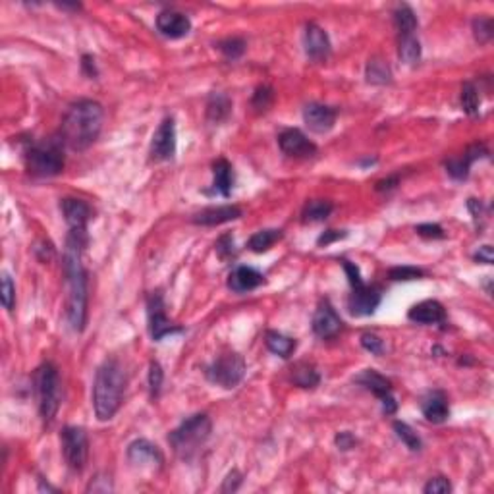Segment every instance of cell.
I'll return each instance as SVG.
<instances>
[{"label":"cell","mask_w":494,"mask_h":494,"mask_svg":"<svg viewBox=\"0 0 494 494\" xmlns=\"http://www.w3.org/2000/svg\"><path fill=\"white\" fill-rule=\"evenodd\" d=\"M415 232H417L419 236L433 238V240L444 238V230H442L438 224H419L417 228H415Z\"/></svg>","instance_id":"f6af8a7d"},{"label":"cell","mask_w":494,"mask_h":494,"mask_svg":"<svg viewBox=\"0 0 494 494\" xmlns=\"http://www.w3.org/2000/svg\"><path fill=\"white\" fill-rule=\"evenodd\" d=\"M473 259L477 261V263H485V265H493L494 261V253H493V247L490 245H483V247H479V251L473 255Z\"/></svg>","instance_id":"f907efd6"},{"label":"cell","mask_w":494,"mask_h":494,"mask_svg":"<svg viewBox=\"0 0 494 494\" xmlns=\"http://www.w3.org/2000/svg\"><path fill=\"white\" fill-rule=\"evenodd\" d=\"M245 375V361L236 351H226L207 367V379L221 388H236Z\"/></svg>","instance_id":"52a82bcc"},{"label":"cell","mask_w":494,"mask_h":494,"mask_svg":"<svg viewBox=\"0 0 494 494\" xmlns=\"http://www.w3.org/2000/svg\"><path fill=\"white\" fill-rule=\"evenodd\" d=\"M304 122L315 134H327L334 128L336 110L320 103H311L304 108Z\"/></svg>","instance_id":"d6986e66"},{"label":"cell","mask_w":494,"mask_h":494,"mask_svg":"<svg viewBox=\"0 0 494 494\" xmlns=\"http://www.w3.org/2000/svg\"><path fill=\"white\" fill-rule=\"evenodd\" d=\"M367 82L372 85H386L392 82V70L382 58H371L367 64Z\"/></svg>","instance_id":"4dcf8cb0"},{"label":"cell","mask_w":494,"mask_h":494,"mask_svg":"<svg viewBox=\"0 0 494 494\" xmlns=\"http://www.w3.org/2000/svg\"><path fill=\"white\" fill-rule=\"evenodd\" d=\"M408 317L417 325H438V323L446 320V311L436 299H425L421 304L413 305L410 313H408Z\"/></svg>","instance_id":"603a6c76"},{"label":"cell","mask_w":494,"mask_h":494,"mask_svg":"<svg viewBox=\"0 0 494 494\" xmlns=\"http://www.w3.org/2000/svg\"><path fill=\"white\" fill-rule=\"evenodd\" d=\"M282 236H284V232H282V230H276V228L261 230V232H257V234H253V236L249 238L247 247H249L253 253H265V251L271 249L276 242H280Z\"/></svg>","instance_id":"f546056e"},{"label":"cell","mask_w":494,"mask_h":494,"mask_svg":"<svg viewBox=\"0 0 494 494\" xmlns=\"http://www.w3.org/2000/svg\"><path fill=\"white\" fill-rule=\"evenodd\" d=\"M382 294L377 286H365L361 284L358 288H351L350 299H348V309L353 317H367L377 311L380 305Z\"/></svg>","instance_id":"4fadbf2b"},{"label":"cell","mask_w":494,"mask_h":494,"mask_svg":"<svg viewBox=\"0 0 494 494\" xmlns=\"http://www.w3.org/2000/svg\"><path fill=\"white\" fill-rule=\"evenodd\" d=\"M157 30L168 39H182L191 31L190 18L176 10H162L157 15Z\"/></svg>","instance_id":"ac0fdd59"},{"label":"cell","mask_w":494,"mask_h":494,"mask_svg":"<svg viewBox=\"0 0 494 494\" xmlns=\"http://www.w3.org/2000/svg\"><path fill=\"white\" fill-rule=\"evenodd\" d=\"M487 155L488 151L485 145L475 143L465 151V155L462 157V159L446 160V162H444V167H446V172H448L454 180H465V178L469 176V168H472L473 162H475L477 159H481V157H487Z\"/></svg>","instance_id":"ffe728a7"},{"label":"cell","mask_w":494,"mask_h":494,"mask_svg":"<svg viewBox=\"0 0 494 494\" xmlns=\"http://www.w3.org/2000/svg\"><path fill=\"white\" fill-rule=\"evenodd\" d=\"M394 431L396 434H398V438L408 446V448L411 450V452H419L421 450V446H423V442H421V438H419V434L411 429L408 423H402V421H394Z\"/></svg>","instance_id":"e575fe53"},{"label":"cell","mask_w":494,"mask_h":494,"mask_svg":"<svg viewBox=\"0 0 494 494\" xmlns=\"http://www.w3.org/2000/svg\"><path fill=\"white\" fill-rule=\"evenodd\" d=\"M398 182H400V178L398 176H390V178H386V180H380V182H377V191H390L394 190L396 186H398Z\"/></svg>","instance_id":"f5cc1de1"},{"label":"cell","mask_w":494,"mask_h":494,"mask_svg":"<svg viewBox=\"0 0 494 494\" xmlns=\"http://www.w3.org/2000/svg\"><path fill=\"white\" fill-rule=\"evenodd\" d=\"M342 266L346 274H348V280H350L351 288H358L363 284V278H361V271H359L358 265H353L350 261H342Z\"/></svg>","instance_id":"ee69618b"},{"label":"cell","mask_w":494,"mask_h":494,"mask_svg":"<svg viewBox=\"0 0 494 494\" xmlns=\"http://www.w3.org/2000/svg\"><path fill=\"white\" fill-rule=\"evenodd\" d=\"M278 145L284 155L296 157V159H307L317 152V145L313 143L311 139H307L304 131L296 128L284 129L278 136Z\"/></svg>","instance_id":"9a60e30c"},{"label":"cell","mask_w":494,"mask_h":494,"mask_svg":"<svg viewBox=\"0 0 494 494\" xmlns=\"http://www.w3.org/2000/svg\"><path fill=\"white\" fill-rule=\"evenodd\" d=\"M361 346H363L367 351H371L372 356H382V351H384V342H382V338H379L377 334H372V332H365V334L361 336Z\"/></svg>","instance_id":"b9f144b4"},{"label":"cell","mask_w":494,"mask_h":494,"mask_svg":"<svg viewBox=\"0 0 494 494\" xmlns=\"http://www.w3.org/2000/svg\"><path fill=\"white\" fill-rule=\"evenodd\" d=\"M421 411H423L427 421H431L434 425H441L450 415L448 398L441 390H434L431 394H427V398L421 403Z\"/></svg>","instance_id":"cb8c5ba5"},{"label":"cell","mask_w":494,"mask_h":494,"mask_svg":"<svg viewBox=\"0 0 494 494\" xmlns=\"http://www.w3.org/2000/svg\"><path fill=\"white\" fill-rule=\"evenodd\" d=\"M388 276L392 278V280H419V278H423L425 276V271H421V268H417V266H394V268H390V273H388Z\"/></svg>","instance_id":"74e56055"},{"label":"cell","mask_w":494,"mask_h":494,"mask_svg":"<svg viewBox=\"0 0 494 494\" xmlns=\"http://www.w3.org/2000/svg\"><path fill=\"white\" fill-rule=\"evenodd\" d=\"M353 382L359 384V386L367 388V390H371L372 394L380 400L382 411H384L386 415H392V413H394L398 403H396V400L392 398V382H390L386 377H382V375L375 371V369H365V371L359 372L358 377L353 379Z\"/></svg>","instance_id":"9c48e42d"},{"label":"cell","mask_w":494,"mask_h":494,"mask_svg":"<svg viewBox=\"0 0 494 494\" xmlns=\"http://www.w3.org/2000/svg\"><path fill=\"white\" fill-rule=\"evenodd\" d=\"M473 35H475V39L479 41L481 45L490 43V39H493L494 35L493 18H487V15H477V18L473 20Z\"/></svg>","instance_id":"d590c367"},{"label":"cell","mask_w":494,"mask_h":494,"mask_svg":"<svg viewBox=\"0 0 494 494\" xmlns=\"http://www.w3.org/2000/svg\"><path fill=\"white\" fill-rule=\"evenodd\" d=\"M126 390V375L116 359H107L97 369L93 382V408L99 421H108L120 410Z\"/></svg>","instance_id":"3957f363"},{"label":"cell","mask_w":494,"mask_h":494,"mask_svg":"<svg viewBox=\"0 0 494 494\" xmlns=\"http://www.w3.org/2000/svg\"><path fill=\"white\" fill-rule=\"evenodd\" d=\"M356 436L351 433H348V431H344V433H338L336 434V446L340 450H350L356 446Z\"/></svg>","instance_id":"681fc988"},{"label":"cell","mask_w":494,"mask_h":494,"mask_svg":"<svg viewBox=\"0 0 494 494\" xmlns=\"http://www.w3.org/2000/svg\"><path fill=\"white\" fill-rule=\"evenodd\" d=\"M452 490V485L446 477H434L425 485L423 493L425 494H446Z\"/></svg>","instance_id":"7bdbcfd3"},{"label":"cell","mask_w":494,"mask_h":494,"mask_svg":"<svg viewBox=\"0 0 494 494\" xmlns=\"http://www.w3.org/2000/svg\"><path fill=\"white\" fill-rule=\"evenodd\" d=\"M0 297H2V305H4V309L12 311L15 304V286L8 274L2 276V294H0Z\"/></svg>","instance_id":"ab89813d"},{"label":"cell","mask_w":494,"mask_h":494,"mask_svg":"<svg viewBox=\"0 0 494 494\" xmlns=\"http://www.w3.org/2000/svg\"><path fill=\"white\" fill-rule=\"evenodd\" d=\"M242 473L240 472H234L228 473V477L224 479V485H222V493H234V490H238V487L242 485Z\"/></svg>","instance_id":"7dc6e473"},{"label":"cell","mask_w":494,"mask_h":494,"mask_svg":"<svg viewBox=\"0 0 494 494\" xmlns=\"http://www.w3.org/2000/svg\"><path fill=\"white\" fill-rule=\"evenodd\" d=\"M147 315H149V330H151L152 340H162L164 336L174 334V332H180L182 328H178L176 325H172L167 317V311H164V299L160 296L159 292H155L149 296V301H147Z\"/></svg>","instance_id":"8fae6325"},{"label":"cell","mask_w":494,"mask_h":494,"mask_svg":"<svg viewBox=\"0 0 494 494\" xmlns=\"http://www.w3.org/2000/svg\"><path fill=\"white\" fill-rule=\"evenodd\" d=\"M292 380L294 384L301 388H315L320 382L319 372L315 371V367L309 363H297L292 371Z\"/></svg>","instance_id":"1f68e13d"},{"label":"cell","mask_w":494,"mask_h":494,"mask_svg":"<svg viewBox=\"0 0 494 494\" xmlns=\"http://www.w3.org/2000/svg\"><path fill=\"white\" fill-rule=\"evenodd\" d=\"M176 152V124L174 118H164L155 131L149 147V155L155 162L170 160Z\"/></svg>","instance_id":"30bf717a"},{"label":"cell","mask_w":494,"mask_h":494,"mask_svg":"<svg viewBox=\"0 0 494 494\" xmlns=\"http://www.w3.org/2000/svg\"><path fill=\"white\" fill-rule=\"evenodd\" d=\"M128 460L129 464L134 467H139V469H155V467H160L164 464V457H162L159 446L145 441V438H139V441H134L129 444Z\"/></svg>","instance_id":"7c38bea8"},{"label":"cell","mask_w":494,"mask_h":494,"mask_svg":"<svg viewBox=\"0 0 494 494\" xmlns=\"http://www.w3.org/2000/svg\"><path fill=\"white\" fill-rule=\"evenodd\" d=\"M460 103H462V108L467 116H477L479 115V107H481V97H479V89L475 87V84L467 82L462 87V95H460Z\"/></svg>","instance_id":"836d02e7"},{"label":"cell","mask_w":494,"mask_h":494,"mask_svg":"<svg viewBox=\"0 0 494 494\" xmlns=\"http://www.w3.org/2000/svg\"><path fill=\"white\" fill-rule=\"evenodd\" d=\"M216 46H219V51H221L228 60H238V58L245 53V41L240 37L224 39V41H221Z\"/></svg>","instance_id":"8d00e7d4"},{"label":"cell","mask_w":494,"mask_h":494,"mask_svg":"<svg viewBox=\"0 0 494 494\" xmlns=\"http://www.w3.org/2000/svg\"><path fill=\"white\" fill-rule=\"evenodd\" d=\"M216 251H219V255H221L222 259H228V257H234L236 255V249H234V240L230 236H224L216 244Z\"/></svg>","instance_id":"bcb514c9"},{"label":"cell","mask_w":494,"mask_h":494,"mask_svg":"<svg viewBox=\"0 0 494 494\" xmlns=\"http://www.w3.org/2000/svg\"><path fill=\"white\" fill-rule=\"evenodd\" d=\"M304 45L307 58L313 62L327 60L328 54H330V39H328L327 31L319 27L317 23L305 25Z\"/></svg>","instance_id":"e0dca14e"},{"label":"cell","mask_w":494,"mask_h":494,"mask_svg":"<svg viewBox=\"0 0 494 494\" xmlns=\"http://www.w3.org/2000/svg\"><path fill=\"white\" fill-rule=\"evenodd\" d=\"M334 205L328 199H311L307 201L301 211V221L304 222H320L327 221L332 213Z\"/></svg>","instance_id":"83f0119b"},{"label":"cell","mask_w":494,"mask_h":494,"mask_svg":"<svg viewBox=\"0 0 494 494\" xmlns=\"http://www.w3.org/2000/svg\"><path fill=\"white\" fill-rule=\"evenodd\" d=\"M103 107L97 100L82 99L68 108L62 122V141L74 151L91 147L103 129Z\"/></svg>","instance_id":"7a4b0ae2"},{"label":"cell","mask_w":494,"mask_h":494,"mask_svg":"<svg viewBox=\"0 0 494 494\" xmlns=\"http://www.w3.org/2000/svg\"><path fill=\"white\" fill-rule=\"evenodd\" d=\"M348 236V232L346 230H327L323 236L317 240V244L319 245H330L332 242H338V240H344V238Z\"/></svg>","instance_id":"c3c4849f"},{"label":"cell","mask_w":494,"mask_h":494,"mask_svg":"<svg viewBox=\"0 0 494 494\" xmlns=\"http://www.w3.org/2000/svg\"><path fill=\"white\" fill-rule=\"evenodd\" d=\"M342 319L340 315L336 313V309L332 307V304L328 299H323L317 305V311L313 315V332L319 336V338H334L340 330H342Z\"/></svg>","instance_id":"5bb4252c"},{"label":"cell","mask_w":494,"mask_h":494,"mask_svg":"<svg viewBox=\"0 0 494 494\" xmlns=\"http://www.w3.org/2000/svg\"><path fill=\"white\" fill-rule=\"evenodd\" d=\"M265 282V276L253 266H236L228 276V288L236 294H244L259 288Z\"/></svg>","instance_id":"7402d4cb"},{"label":"cell","mask_w":494,"mask_h":494,"mask_svg":"<svg viewBox=\"0 0 494 494\" xmlns=\"http://www.w3.org/2000/svg\"><path fill=\"white\" fill-rule=\"evenodd\" d=\"M62 143L64 141H58V139H45V141L30 145L23 155L27 172L37 178H51V176L60 174L64 170Z\"/></svg>","instance_id":"5b68a950"},{"label":"cell","mask_w":494,"mask_h":494,"mask_svg":"<svg viewBox=\"0 0 494 494\" xmlns=\"http://www.w3.org/2000/svg\"><path fill=\"white\" fill-rule=\"evenodd\" d=\"M394 25L400 37L403 35H413V31L417 30V15L408 4H400L394 10Z\"/></svg>","instance_id":"f1b7e54d"},{"label":"cell","mask_w":494,"mask_h":494,"mask_svg":"<svg viewBox=\"0 0 494 494\" xmlns=\"http://www.w3.org/2000/svg\"><path fill=\"white\" fill-rule=\"evenodd\" d=\"M273 99H274V93L271 87H266V85H263V87H259L257 91H255V95H253V107L257 108V110H266V108L273 105Z\"/></svg>","instance_id":"60d3db41"},{"label":"cell","mask_w":494,"mask_h":494,"mask_svg":"<svg viewBox=\"0 0 494 494\" xmlns=\"http://www.w3.org/2000/svg\"><path fill=\"white\" fill-rule=\"evenodd\" d=\"M87 236L68 234L64 251V273L68 284V320L76 332H82L87 323V273L82 263V253Z\"/></svg>","instance_id":"6da1fadb"},{"label":"cell","mask_w":494,"mask_h":494,"mask_svg":"<svg viewBox=\"0 0 494 494\" xmlns=\"http://www.w3.org/2000/svg\"><path fill=\"white\" fill-rule=\"evenodd\" d=\"M211 419L205 413H195L168 434V442L174 450V454L182 460H191L197 454V450L209 441L211 436Z\"/></svg>","instance_id":"277c9868"},{"label":"cell","mask_w":494,"mask_h":494,"mask_svg":"<svg viewBox=\"0 0 494 494\" xmlns=\"http://www.w3.org/2000/svg\"><path fill=\"white\" fill-rule=\"evenodd\" d=\"M266 348L273 351L274 356H280V358L288 359L294 351H296V340L290 338V336L276 332V330H268L266 332Z\"/></svg>","instance_id":"4316f807"},{"label":"cell","mask_w":494,"mask_h":494,"mask_svg":"<svg viewBox=\"0 0 494 494\" xmlns=\"http://www.w3.org/2000/svg\"><path fill=\"white\" fill-rule=\"evenodd\" d=\"M398 54L405 64H417L421 60V43L417 37L413 35H403L400 37V46H398Z\"/></svg>","instance_id":"d6a6232c"},{"label":"cell","mask_w":494,"mask_h":494,"mask_svg":"<svg viewBox=\"0 0 494 494\" xmlns=\"http://www.w3.org/2000/svg\"><path fill=\"white\" fill-rule=\"evenodd\" d=\"M162 380H164L162 367H160L159 361H151V365H149V390H151L152 398H157L160 394Z\"/></svg>","instance_id":"f35d334b"},{"label":"cell","mask_w":494,"mask_h":494,"mask_svg":"<svg viewBox=\"0 0 494 494\" xmlns=\"http://www.w3.org/2000/svg\"><path fill=\"white\" fill-rule=\"evenodd\" d=\"M240 216H242V209L236 205L209 207V209H203L201 213L193 214V222L199 226H219L224 222L238 221Z\"/></svg>","instance_id":"44dd1931"},{"label":"cell","mask_w":494,"mask_h":494,"mask_svg":"<svg viewBox=\"0 0 494 494\" xmlns=\"http://www.w3.org/2000/svg\"><path fill=\"white\" fill-rule=\"evenodd\" d=\"M232 112V100L224 93H213L207 100V118L213 124L224 122Z\"/></svg>","instance_id":"484cf974"},{"label":"cell","mask_w":494,"mask_h":494,"mask_svg":"<svg viewBox=\"0 0 494 494\" xmlns=\"http://www.w3.org/2000/svg\"><path fill=\"white\" fill-rule=\"evenodd\" d=\"M62 450L66 464L72 472H84L89 456V441L82 427H64L62 429Z\"/></svg>","instance_id":"ba28073f"},{"label":"cell","mask_w":494,"mask_h":494,"mask_svg":"<svg viewBox=\"0 0 494 494\" xmlns=\"http://www.w3.org/2000/svg\"><path fill=\"white\" fill-rule=\"evenodd\" d=\"M82 68H84V72L89 77H97V66H95V58H93V56H89V54H85L84 58H82Z\"/></svg>","instance_id":"816d5d0a"},{"label":"cell","mask_w":494,"mask_h":494,"mask_svg":"<svg viewBox=\"0 0 494 494\" xmlns=\"http://www.w3.org/2000/svg\"><path fill=\"white\" fill-rule=\"evenodd\" d=\"M60 209L66 224L70 226L72 234H79V236H87V222L91 216V207L87 205L82 199H62Z\"/></svg>","instance_id":"2e32d148"},{"label":"cell","mask_w":494,"mask_h":494,"mask_svg":"<svg viewBox=\"0 0 494 494\" xmlns=\"http://www.w3.org/2000/svg\"><path fill=\"white\" fill-rule=\"evenodd\" d=\"M33 384H35V394L39 400V410L45 419V423H51L58 408H60V377L58 369L53 363H43L37 367L33 375Z\"/></svg>","instance_id":"8992f818"},{"label":"cell","mask_w":494,"mask_h":494,"mask_svg":"<svg viewBox=\"0 0 494 494\" xmlns=\"http://www.w3.org/2000/svg\"><path fill=\"white\" fill-rule=\"evenodd\" d=\"M232 186H234L232 164L226 159H219L213 164V191L222 197H228Z\"/></svg>","instance_id":"d4e9b609"}]
</instances>
